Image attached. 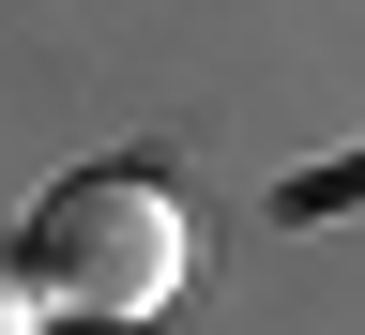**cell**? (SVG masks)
<instances>
[{"label":"cell","instance_id":"6da1fadb","mask_svg":"<svg viewBox=\"0 0 365 335\" xmlns=\"http://www.w3.org/2000/svg\"><path fill=\"white\" fill-rule=\"evenodd\" d=\"M182 259H198V229H182V199L153 168H76V183H46V214H31V290L76 335H137L182 290Z\"/></svg>","mask_w":365,"mask_h":335},{"label":"cell","instance_id":"7a4b0ae2","mask_svg":"<svg viewBox=\"0 0 365 335\" xmlns=\"http://www.w3.org/2000/svg\"><path fill=\"white\" fill-rule=\"evenodd\" d=\"M31 305H46V290H31V259H16V274H0V335H31Z\"/></svg>","mask_w":365,"mask_h":335}]
</instances>
